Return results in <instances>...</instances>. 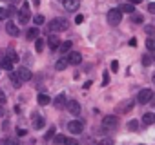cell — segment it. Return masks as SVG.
<instances>
[{"label":"cell","instance_id":"6da1fadb","mask_svg":"<svg viewBox=\"0 0 155 145\" xmlns=\"http://www.w3.org/2000/svg\"><path fill=\"white\" fill-rule=\"evenodd\" d=\"M69 27V22L66 20V18H55L53 22H49V31H53V35H55V31L58 33V31H66Z\"/></svg>","mask_w":155,"mask_h":145},{"label":"cell","instance_id":"7a4b0ae2","mask_svg":"<svg viewBox=\"0 0 155 145\" xmlns=\"http://www.w3.org/2000/svg\"><path fill=\"white\" fill-rule=\"evenodd\" d=\"M120 20H122V11H120L119 8L108 11V24H111V26H119Z\"/></svg>","mask_w":155,"mask_h":145},{"label":"cell","instance_id":"3957f363","mask_svg":"<svg viewBox=\"0 0 155 145\" xmlns=\"http://www.w3.org/2000/svg\"><path fill=\"white\" fill-rule=\"evenodd\" d=\"M82 129H84V122H82V120H71V122L68 123V131L73 132V134H81Z\"/></svg>","mask_w":155,"mask_h":145},{"label":"cell","instance_id":"277c9868","mask_svg":"<svg viewBox=\"0 0 155 145\" xmlns=\"http://www.w3.org/2000/svg\"><path fill=\"white\" fill-rule=\"evenodd\" d=\"M117 123H119V120H117L115 116H111V114L102 118V129H104V131H111V129H115Z\"/></svg>","mask_w":155,"mask_h":145},{"label":"cell","instance_id":"5b68a950","mask_svg":"<svg viewBox=\"0 0 155 145\" xmlns=\"http://www.w3.org/2000/svg\"><path fill=\"white\" fill-rule=\"evenodd\" d=\"M28 20H29V4L26 2L20 8V11H18V22L20 24H28Z\"/></svg>","mask_w":155,"mask_h":145},{"label":"cell","instance_id":"8992f818","mask_svg":"<svg viewBox=\"0 0 155 145\" xmlns=\"http://www.w3.org/2000/svg\"><path fill=\"white\" fill-rule=\"evenodd\" d=\"M151 94H153L151 89H140V93L137 94V102H139V103H150Z\"/></svg>","mask_w":155,"mask_h":145},{"label":"cell","instance_id":"52a82bcc","mask_svg":"<svg viewBox=\"0 0 155 145\" xmlns=\"http://www.w3.org/2000/svg\"><path fill=\"white\" fill-rule=\"evenodd\" d=\"M81 62H82V54H81V53L71 51V53L68 54V63H71V65H79Z\"/></svg>","mask_w":155,"mask_h":145},{"label":"cell","instance_id":"ba28073f","mask_svg":"<svg viewBox=\"0 0 155 145\" xmlns=\"http://www.w3.org/2000/svg\"><path fill=\"white\" fill-rule=\"evenodd\" d=\"M62 6L66 11H77L81 4H79V0H62Z\"/></svg>","mask_w":155,"mask_h":145},{"label":"cell","instance_id":"9c48e42d","mask_svg":"<svg viewBox=\"0 0 155 145\" xmlns=\"http://www.w3.org/2000/svg\"><path fill=\"white\" fill-rule=\"evenodd\" d=\"M68 111L71 113V114H81V103L77 102V100H71V102H68Z\"/></svg>","mask_w":155,"mask_h":145},{"label":"cell","instance_id":"30bf717a","mask_svg":"<svg viewBox=\"0 0 155 145\" xmlns=\"http://www.w3.org/2000/svg\"><path fill=\"white\" fill-rule=\"evenodd\" d=\"M6 31H8V35H11V36H18V35H20V31H18L17 24H13L11 20H8V22H6Z\"/></svg>","mask_w":155,"mask_h":145},{"label":"cell","instance_id":"8fae6325","mask_svg":"<svg viewBox=\"0 0 155 145\" xmlns=\"http://www.w3.org/2000/svg\"><path fill=\"white\" fill-rule=\"evenodd\" d=\"M60 44H62V42L58 40V36H57V35H49V38H48V45H49L53 51H57V49L60 47Z\"/></svg>","mask_w":155,"mask_h":145},{"label":"cell","instance_id":"7c38bea8","mask_svg":"<svg viewBox=\"0 0 155 145\" xmlns=\"http://www.w3.org/2000/svg\"><path fill=\"white\" fill-rule=\"evenodd\" d=\"M13 60L11 58H8V56H4V58H0V67H2V69H6V71H11L13 69Z\"/></svg>","mask_w":155,"mask_h":145},{"label":"cell","instance_id":"4fadbf2b","mask_svg":"<svg viewBox=\"0 0 155 145\" xmlns=\"http://www.w3.org/2000/svg\"><path fill=\"white\" fill-rule=\"evenodd\" d=\"M9 80H11V84H13L15 87H20V85L24 84V80L20 78L18 72H11V75H9Z\"/></svg>","mask_w":155,"mask_h":145},{"label":"cell","instance_id":"5bb4252c","mask_svg":"<svg viewBox=\"0 0 155 145\" xmlns=\"http://www.w3.org/2000/svg\"><path fill=\"white\" fill-rule=\"evenodd\" d=\"M17 72H18V75H20V78H22L24 82H28V80H31V71H29L28 67H20V69H18Z\"/></svg>","mask_w":155,"mask_h":145},{"label":"cell","instance_id":"9a60e30c","mask_svg":"<svg viewBox=\"0 0 155 145\" xmlns=\"http://www.w3.org/2000/svg\"><path fill=\"white\" fill-rule=\"evenodd\" d=\"M53 105L57 107V109H62L64 105H66V94L64 93H60L57 98H55V102H53Z\"/></svg>","mask_w":155,"mask_h":145},{"label":"cell","instance_id":"2e32d148","mask_svg":"<svg viewBox=\"0 0 155 145\" xmlns=\"http://www.w3.org/2000/svg\"><path fill=\"white\" fill-rule=\"evenodd\" d=\"M142 123H144V125H153V123H155V114H153V113H146V114L142 116Z\"/></svg>","mask_w":155,"mask_h":145},{"label":"cell","instance_id":"e0dca14e","mask_svg":"<svg viewBox=\"0 0 155 145\" xmlns=\"http://www.w3.org/2000/svg\"><path fill=\"white\" fill-rule=\"evenodd\" d=\"M68 65H69V63H68V58H58L57 63H55V69H57V71H64Z\"/></svg>","mask_w":155,"mask_h":145},{"label":"cell","instance_id":"ac0fdd59","mask_svg":"<svg viewBox=\"0 0 155 145\" xmlns=\"http://www.w3.org/2000/svg\"><path fill=\"white\" fill-rule=\"evenodd\" d=\"M119 9H120L122 13H130V15H133V13H135V6H133V4H122Z\"/></svg>","mask_w":155,"mask_h":145},{"label":"cell","instance_id":"d6986e66","mask_svg":"<svg viewBox=\"0 0 155 145\" xmlns=\"http://www.w3.org/2000/svg\"><path fill=\"white\" fill-rule=\"evenodd\" d=\"M38 38V27H29L28 29V40H37Z\"/></svg>","mask_w":155,"mask_h":145},{"label":"cell","instance_id":"ffe728a7","mask_svg":"<svg viewBox=\"0 0 155 145\" xmlns=\"http://www.w3.org/2000/svg\"><path fill=\"white\" fill-rule=\"evenodd\" d=\"M44 125V118H40L38 114H33V127L35 129H42Z\"/></svg>","mask_w":155,"mask_h":145},{"label":"cell","instance_id":"44dd1931","mask_svg":"<svg viewBox=\"0 0 155 145\" xmlns=\"http://www.w3.org/2000/svg\"><path fill=\"white\" fill-rule=\"evenodd\" d=\"M71 45H73V44H71V40H66V42H62V44H60V47H58V49H60V53H69V51H71Z\"/></svg>","mask_w":155,"mask_h":145},{"label":"cell","instance_id":"7402d4cb","mask_svg":"<svg viewBox=\"0 0 155 145\" xmlns=\"http://www.w3.org/2000/svg\"><path fill=\"white\" fill-rule=\"evenodd\" d=\"M11 9H6V8H0V20H8L11 17Z\"/></svg>","mask_w":155,"mask_h":145},{"label":"cell","instance_id":"603a6c76","mask_svg":"<svg viewBox=\"0 0 155 145\" xmlns=\"http://www.w3.org/2000/svg\"><path fill=\"white\" fill-rule=\"evenodd\" d=\"M37 100H38V105H48V103L51 102V100H49V96H48V94H44V93H40Z\"/></svg>","mask_w":155,"mask_h":145},{"label":"cell","instance_id":"cb8c5ba5","mask_svg":"<svg viewBox=\"0 0 155 145\" xmlns=\"http://www.w3.org/2000/svg\"><path fill=\"white\" fill-rule=\"evenodd\" d=\"M42 49H44V40L42 38H37L35 40V51L37 53H42Z\"/></svg>","mask_w":155,"mask_h":145},{"label":"cell","instance_id":"d4e9b609","mask_svg":"<svg viewBox=\"0 0 155 145\" xmlns=\"http://www.w3.org/2000/svg\"><path fill=\"white\" fill-rule=\"evenodd\" d=\"M66 140H68V138H64L62 134H57V136L53 138V141H55L57 145H66Z\"/></svg>","mask_w":155,"mask_h":145},{"label":"cell","instance_id":"484cf974","mask_svg":"<svg viewBox=\"0 0 155 145\" xmlns=\"http://www.w3.org/2000/svg\"><path fill=\"white\" fill-rule=\"evenodd\" d=\"M146 47H148L150 51H155V38H153V36H150V38L146 40Z\"/></svg>","mask_w":155,"mask_h":145},{"label":"cell","instance_id":"4316f807","mask_svg":"<svg viewBox=\"0 0 155 145\" xmlns=\"http://www.w3.org/2000/svg\"><path fill=\"white\" fill-rule=\"evenodd\" d=\"M33 22H35V26H42L44 24V17L42 15H35L33 17Z\"/></svg>","mask_w":155,"mask_h":145},{"label":"cell","instance_id":"83f0119b","mask_svg":"<svg viewBox=\"0 0 155 145\" xmlns=\"http://www.w3.org/2000/svg\"><path fill=\"white\" fill-rule=\"evenodd\" d=\"M97 145H113V140L111 138H102L101 141H97Z\"/></svg>","mask_w":155,"mask_h":145},{"label":"cell","instance_id":"f1b7e54d","mask_svg":"<svg viewBox=\"0 0 155 145\" xmlns=\"http://www.w3.org/2000/svg\"><path fill=\"white\" fill-rule=\"evenodd\" d=\"M8 58H11V60H13V62H18V54H17V53H15V51H11V49H9V51H8Z\"/></svg>","mask_w":155,"mask_h":145},{"label":"cell","instance_id":"f546056e","mask_svg":"<svg viewBox=\"0 0 155 145\" xmlns=\"http://www.w3.org/2000/svg\"><path fill=\"white\" fill-rule=\"evenodd\" d=\"M128 129H130V131H137V129H139V123H137L135 120H131V122L128 123Z\"/></svg>","mask_w":155,"mask_h":145},{"label":"cell","instance_id":"4dcf8cb0","mask_svg":"<svg viewBox=\"0 0 155 145\" xmlns=\"http://www.w3.org/2000/svg\"><path fill=\"white\" fill-rule=\"evenodd\" d=\"M124 103H126V105H124V107H120V111H122V113H126V111H130V109L133 107V102H124Z\"/></svg>","mask_w":155,"mask_h":145},{"label":"cell","instance_id":"1f68e13d","mask_svg":"<svg viewBox=\"0 0 155 145\" xmlns=\"http://www.w3.org/2000/svg\"><path fill=\"white\" fill-rule=\"evenodd\" d=\"M66 145H81V143L77 141L75 138H68V140H66Z\"/></svg>","mask_w":155,"mask_h":145},{"label":"cell","instance_id":"d6a6232c","mask_svg":"<svg viewBox=\"0 0 155 145\" xmlns=\"http://www.w3.org/2000/svg\"><path fill=\"white\" fill-rule=\"evenodd\" d=\"M131 20H133L135 24H142V17H140V15H133V17H131Z\"/></svg>","mask_w":155,"mask_h":145},{"label":"cell","instance_id":"836d02e7","mask_svg":"<svg viewBox=\"0 0 155 145\" xmlns=\"http://www.w3.org/2000/svg\"><path fill=\"white\" fill-rule=\"evenodd\" d=\"M144 31H146L148 35H151V36H153V33H155V27H153V26H146V27H144Z\"/></svg>","mask_w":155,"mask_h":145},{"label":"cell","instance_id":"e575fe53","mask_svg":"<svg viewBox=\"0 0 155 145\" xmlns=\"http://www.w3.org/2000/svg\"><path fill=\"white\" fill-rule=\"evenodd\" d=\"M150 63H151V58H150L148 54H144V56H142V65H150Z\"/></svg>","mask_w":155,"mask_h":145},{"label":"cell","instance_id":"d590c367","mask_svg":"<svg viewBox=\"0 0 155 145\" xmlns=\"http://www.w3.org/2000/svg\"><path fill=\"white\" fill-rule=\"evenodd\" d=\"M111 71H113V72H117V71H119V62H117V60H113V62H111Z\"/></svg>","mask_w":155,"mask_h":145},{"label":"cell","instance_id":"8d00e7d4","mask_svg":"<svg viewBox=\"0 0 155 145\" xmlns=\"http://www.w3.org/2000/svg\"><path fill=\"white\" fill-rule=\"evenodd\" d=\"M84 22V15H77L75 17V24H82Z\"/></svg>","mask_w":155,"mask_h":145},{"label":"cell","instance_id":"74e56055","mask_svg":"<svg viewBox=\"0 0 155 145\" xmlns=\"http://www.w3.org/2000/svg\"><path fill=\"white\" fill-rule=\"evenodd\" d=\"M108 82H110V75H108V72H104V78H102V85H108Z\"/></svg>","mask_w":155,"mask_h":145},{"label":"cell","instance_id":"f35d334b","mask_svg":"<svg viewBox=\"0 0 155 145\" xmlns=\"http://www.w3.org/2000/svg\"><path fill=\"white\" fill-rule=\"evenodd\" d=\"M0 105H6V94L0 91Z\"/></svg>","mask_w":155,"mask_h":145},{"label":"cell","instance_id":"ab89813d","mask_svg":"<svg viewBox=\"0 0 155 145\" xmlns=\"http://www.w3.org/2000/svg\"><path fill=\"white\" fill-rule=\"evenodd\" d=\"M53 132H55V129L51 127V129H49V131L46 132V138H48V140H49V138H53Z\"/></svg>","mask_w":155,"mask_h":145},{"label":"cell","instance_id":"60d3db41","mask_svg":"<svg viewBox=\"0 0 155 145\" xmlns=\"http://www.w3.org/2000/svg\"><path fill=\"white\" fill-rule=\"evenodd\" d=\"M148 11H150V13H153V15H155V2H153V4H150V6H148Z\"/></svg>","mask_w":155,"mask_h":145},{"label":"cell","instance_id":"b9f144b4","mask_svg":"<svg viewBox=\"0 0 155 145\" xmlns=\"http://www.w3.org/2000/svg\"><path fill=\"white\" fill-rule=\"evenodd\" d=\"M150 105H153V107H155V93H153V94H151V98H150Z\"/></svg>","mask_w":155,"mask_h":145},{"label":"cell","instance_id":"7bdbcfd3","mask_svg":"<svg viewBox=\"0 0 155 145\" xmlns=\"http://www.w3.org/2000/svg\"><path fill=\"white\" fill-rule=\"evenodd\" d=\"M130 45L135 47V45H137V38H131V40H130Z\"/></svg>","mask_w":155,"mask_h":145},{"label":"cell","instance_id":"ee69618b","mask_svg":"<svg viewBox=\"0 0 155 145\" xmlns=\"http://www.w3.org/2000/svg\"><path fill=\"white\" fill-rule=\"evenodd\" d=\"M17 134H18V136H24V134H26V131H24V129H17Z\"/></svg>","mask_w":155,"mask_h":145},{"label":"cell","instance_id":"f6af8a7d","mask_svg":"<svg viewBox=\"0 0 155 145\" xmlns=\"http://www.w3.org/2000/svg\"><path fill=\"white\" fill-rule=\"evenodd\" d=\"M128 2H130V4H133V6H135V4H140V2H142V0H128Z\"/></svg>","mask_w":155,"mask_h":145},{"label":"cell","instance_id":"bcb514c9","mask_svg":"<svg viewBox=\"0 0 155 145\" xmlns=\"http://www.w3.org/2000/svg\"><path fill=\"white\" fill-rule=\"evenodd\" d=\"M0 116H4V105H0Z\"/></svg>","mask_w":155,"mask_h":145},{"label":"cell","instance_id":"7dc6e473","mask_svg":"<svg viewBox=\"0 0 155 145\" xmlns=\"http://www.w3.org/2000/svg\"><path fill=\"white\" fill-rule=\"evenodd\" d=\"M33 4H35V6H38V4H40V0H33Z\"/></svg>","mask_w":155,"mask_h":145},{"label":"cell","instance_id":"c3c4849f","mask_svg":"<svg viewBox=\"0 0 155 145\" xmlns=\"http://www.w3.org/2000/svg\"><path fill=\"white\" fill-rule=\"evenodd\" d=\"M0 145H8V141H6V140H2V141H0Z\"/></svg>","mask_w":155,"mask_h":145},{"label":"cell","instance_id":"681fc988","mask_svg":"<svg viewBox=\"0 0 155 145\" xmlns=\"http://www.w3.org/2000/svg\"><path fill=\"white\" fill-rule=\"evenodd\" d=\"M153 62H155V54H153Z\"/></svg>","mask_w":155,"mask_h":145}]
</instances>
